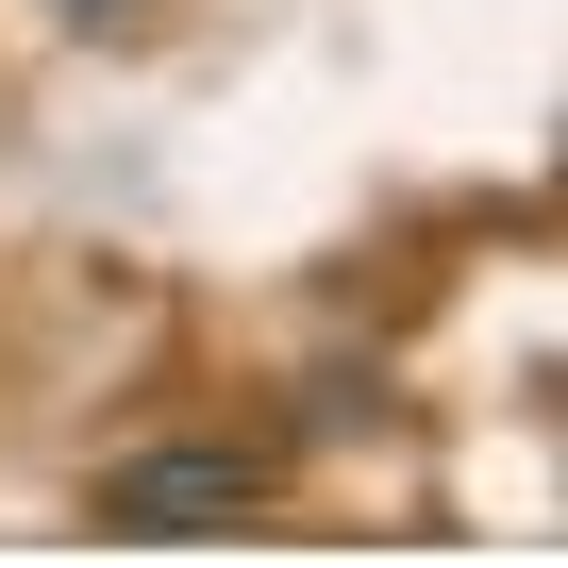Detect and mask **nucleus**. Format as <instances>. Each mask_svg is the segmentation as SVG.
<instances>
[{
  "label": "nucleus",
  "mask_w": 568,
  "mask_h": 568,
  "mask_svg": "<svg viewBox=\"0 0 568 568\" xmlns=\"http://www.w3.org/2000/svg\"><path fill=\"white\" fill-rule=\"evenodd\" d=\"M267 518V452H118L101 468V535H234Z\"/></svg>",
  "instance_id": "1"
}]
</instances>
